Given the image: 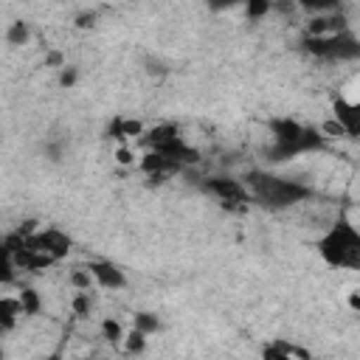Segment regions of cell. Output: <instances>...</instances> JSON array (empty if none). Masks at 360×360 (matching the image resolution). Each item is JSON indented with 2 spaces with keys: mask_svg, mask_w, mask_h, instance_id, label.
I'll return each instance as SVG.
<instances>
[{
  "mask_svg": "<svg viewBox=\"0 0 360 360\" xmlns=\"http://www.w3.org/2000/svg\"><path fill=\"white\" fill-rule=\"evenodd\" d=\"M270 11H273V3H267V0H253V3L245 6V14H248L250 20H262V17L270 14Z\"/></svg>",
  "mask_w": 360,
  "mask_h": 360,
  "instance_id": "ffe728a7",
  "label": "cell"
},
{
  "mask_svg": "<svg viewBox=\"0 0 360 360\" xmlns=\"http://www.w3.org/2000/svg\"><path fill=\"white\" fill-rule=\"evenodd\" d=\"M332 118L343 127L346 138H360V101H349L338 96L332 101Z\"/></svg>",
  "mask_w": 360,
  "mask_h": 360,
  "instance_id": "9c48e42d",
  "label": "cell"
},
{
  "mask_svg": "<svg viewBox=\"0 0 360 360\" xmlns=\"http://www.w3.org/2000/svg\"><path fill=\"white\" fill-rule=\"evenodd\" d=\"M301 45L309 56L326 59V62H349L360 56V39L352 34V28L329 37H304Z\"/></svg>",
  "mask_w": 360,
  "mask_h": 360,
  "instance_id": "277c9868",
  "label": "cell"
},
{
  "mask_svg": "<svg viewBox=\"0 0 360 360\" xmlns=\"http://www.w3.org/2000/svg\"><path fill=\"white\" fill-rule=\"evenodd\" d=\"M25 318L22 312V304H20V295H3L0 298V329L8 335L17 329V323Z\"/></svg>",
  "mask_w": 360,
  "mask_h": 360,
  "instance_id": "8fae6325",
  "label": "cell"
},
{
  "mask_svg": "<svg viewBox=\"0 0 360 360\" xmlns=\"http://www.w3.org/2000/svg\"><path fill=\"white\" fill-rule=\"evenodd\" d=\"M346 304H349V309H354V312H360V287L349 292V298H346Z\"/></svg>",
  "mask_w": 360,
  "mask_h": 360,
  "instance_id": "cb8c5ba5",
  "label": "cell"
},
{
  "mask_svg": "<svg viewBox=\"0 0 360 360\" xmlns=\"http://www.w3.org/2000/svg\"><path fill=\"white\" fill-rule=\"evenodd\" d=\"M73 22H76V28H93L96 25V11H82V14L73 17Z\"/></svg>",
  "mask_w": 360,
  "mask_h": 360,
  "instance_id": "603a6c76",
  "label": "cell"
},
{
  "mask_svg": "<svg viewBox=\"0 0 360 360\" xmlns=\"http://www.w3.org/2000/svg\"><path fill=\"white\" fill-rule=\"evenodd\" d=\"M25 245L31 248V250H37V253H42V256H48L53 264L56 262H62L68 253H70V236L65 233V231H59V228H39L31 239H25Z\"/></svg>",
  "mask_w": 360,
  "mask_h": 360,
  "instance_id": "8992f818",
  "label": "cell"
},
{
  "mask_svg": "<svg viewBox=\"0 0 360 360\" xmlns=\"http://www.w3.org/2000/svg\"><path fill=\"white\" fill-rule=\"evenodd\" d=\"M112 158H115V163H121V166H135V163H138V160H135L138 155L132 152L129 143H118V149L112 152Z\"/></svg>",
  "mask_w": 360,
  "mask_h": 360,
  "instance_id": "44dd1931",
  "label": "cell"
},
{
  "mask_svg": "<svg viewBox=\"0 0 360 360\" xmlns=\"http://www.w3.org/2000/svg\"><path fill=\"white\" fill-rule=\"evenodd\" d=\"M84 267L90 270V276H93V281H96L98 290L118 292V290L127 287V273L115 262H110V259H90Z\"/></svg>",
  "mask_w": 360,
  "mask_h": 360,
  "instance_id": "52a82bcc",
  "label": "cell"
},
{
  "mask_svg": "<svg viewBox=\"0 0 360 360\" xmlns=\"http://www.w3.org/2000/svg\"><path fill=\"white\" fill-rule=\"evenodd\" d=\"M340 31H349V22L338 8L326 11V14H312L304 22V37H329V34H340Z\"/></svg>",
  "mask_w": 360,
  "mask_h": 360,
  "instance_id": "ba28073f",
  "label": "cell"
},
{
  "mask_svg": "<svg viewBox=\"0 0 360 360\" xmlns=\"http://www.w3.org/2000/svg\"><path fill=\"white\" fill-rule=\"evenodd\" d=\"M70 309H73V315H90V309H93V295L90 292H73V298H70Z\"/></svg>",
  "mask_w": 360,
  "mask_h": 360,
  "instance_id": "d6986e66",
  "label": "cell"
},
{
  "mask_svg": "<svg viewBox=\"0 0 360 360\" xmlns=\"http://www.w3.org/2000/svg\"><path fill=\"white\" fill-rule=\"evenodd\" d=\"M270 132H273V146L267 149V155L276 163L292 160V158L307 155V152H315L326 141L318 132V127H307V124H301L295 118H273L270 121Z\"/></svg>",
  "mask_w": 360,
  "mask_h": 360,
  "instance_id": "3957f363",
  "label": "cell"
},
{
  "mask_svg": "<svg viewBox=\"0 0 360 360\" xmlns=\"http://www.w3.org/2000/svg\"><path fill=\"white\" fill-rule=\"evenodd\" d=\"M262 360H301V357L292 354L281 340H270V343L262 349Z\"/></svg>",
  "mask_w": 360,
  "mask_h": 360,
  "instance_id": "e0dca14e",
  "label": "cell"
},
{
  "mask_svg": "<svg viewBox=\"0 0 360 360\" xmlns=\"http://www.w3.org/2000/svg\"><path fill=\"white\" fill-rule=\"evenodd\" d=\"M146 346H149V335H146V332H141V329H135V326H129L121 349H124L127 354H135V357H138V354H143V352H146Z\"/></svg>",
  "mask_w": 360,
  "mask_h": 360,
  "instance_id": "5bb4252c",
  "label": "cell"
},
{
  "mask_svg": "<svg viewBox=\"0 0 360 360\" xmlns=\"http://www.w3.org/2000/svg\"><path fill=\"white\" fill-rule=\"evenodd\" d=\"M132 326L141 329V332H146V335H155V332L160 329V318H158L155 312H135Z\"/></svg>",
  "mask_w": 360,
  "mask_h": 360,
  "instance_id": "ac0fdd59",
  "label": "cell"
},
{
  "mask_svg": "<svg viewBox=\"0 0 360 360\" xmlns=\"http://www.w3.org/2000/svg\"><path fill=\"white\" fill-rule=\"evenodd\" d=\"M110 132H112V138L118 143H129V141H143L146 127L141 121H135V118H115L110 124Z\"/></svg>",
  "mask_w": 360,
  "mask_h": 360,
  "instance_id": "7c38bea8",
  "label": "cell"
},
{
  "mask_svg": "<svg viewBox=\"0 0 360 360\" xmlns=\"http://www.w3.org/2000/svg\"><path fill=\"white\" fill-rule=\"evenodd\" d=\"M138 169H141L143 174L155 177V180H166V177H172L174 172H180L183 166H180L177 160L160 155V152H143L141 160H138Z\"/></svg>",
  "mask_w": 360,
  "mask_h": 360,
  "instance_id": "30bf717a",
  "label": "cell"
},
{
  "mask_svg": "<svg viewBox=\"0 0 360 360\" xmlns=\"http://www.w3.org/2000/svg\"><path fill=\"white\" fill-rule=\"evenodd\" d=\"M28 39H31V25H28V22H22V20L8 22V28H6V42H8L11 48L28 45Z\"/></svg>",
  "mask_w": 360,
  "mask_h": 360,
  "instance_id": "9a60e30c",
  "label": "cell"
},
{
  "mask_svg": "<svg viewBox=\"0 0 360 360\" xmlns=\"http://www.w3.org/2000/svg\"><path fill=\"white\" fill-rule=\"evenodd\" d=\"M42 360H65V354L62 352H53V354H45Z\"/></svg>",
  "mask_w": 360,
  "mask_h": 360,
  "instance_id": "d4e9b609",
  "label": "cell"
},
{
  "mask_svg": "<svg viewBox=\"0 0 360 360\" xmlns=\"http://www.w3.org/2000/svg\"><path fill=\"white\" fill-rule=\"evenodd\" d=\"M98 329H101V338H104L110 346H124L127 329L121 326V321H118V318H104V321L98 323Z\"/></svg>",
  "mask_w": 360,
  "mask_h": 360,
  "instance_id": "4fadbf2b",
  "label": "cell"
},
{
  "mask_svg": "<svg viewBox=\"0 0 360 360\" xmlns=\"http://www.w3.org/2000/svg\"><path fill=\"white\" fill-rule=\"evenodd\" d=\"M17 295H20V304H22V312H25V318H34V315H39V309H42V298H39V292H37L34 287H22Z\"/></svg>",
  "mask_w": 360,
  "mask_h": 360,
  "instance_id": "2e32d148",
  "label": "cell"
},
{
  "mask_svg": "<svg viewBox=\"0 0 360 360\" xmlns=\"http://www.w3.org/2000/svg\"><path fill=\"white\" fill-rule=\"evenodd\" d=\"M76 79H79V70H76L73 65H65V68L59 70V84H62V87H73Z\"/></svg>",
  "mask_w": 360,
  "mask_h": 360,
  "instance_id": "7402d4cb",
  "label": "cell"
},
{
  "mask_svg": "<svg viewBox=\"0 0 360 360\" xmlns=\"http://www.w3.org/2000/svg\"><path fill=\"white\" fill-rule=\"evenodd\" d=\"M315 250L323 264L335 270H360V228L346 214H340L318 236Z\"/></svg>",
  "mask_w": 360,
  "mask_h": 360,
  "instance_id": "6da1fadb",
  "label": "cell"
},
{
  "mask_svg": "<svg viewBox=\"0 0 360 360\" xmlns=\"http://www.w3.org/2000/svg\"><path fill=\"white\" fill-rule=\"evenodd\" d=\"M245 186L253 197V202H262L273 211H281V208H292L304 200L312 197V188L304 186L301 180H292V177H281V174H270V172H248L245 174Z\"/></svg>",
  "mask_w": 360,
  "mask_h": 360,
  "instance_id": "7a4b0ae2",
  "label": "cell"
},
{
  "mask_svg": "<svg viewBox=\"0 0 360 360\" xmlns=\"http://www.w3.org/2000/svg\"><path fill=\"white\" fill-rule=\"evenodd\" d=\"M205 188L231 211H242L253 202L245 180H236V177H205Z\"/></svg>",
  "mask_w": 360,
  "mask_h": 360,
  "instance_id": "5b68a950",
  "label": "cell"
},
{
  "mask_svg": "<svg viewBox=\"0 0 360 360\" xmlns=\"http://www.w3.org/2000/svg\"><path fill=\"white\" fill-rule=\"evenodd\" d=\"M87 360H101V357H87Z\"/></svg>",
  "mask_w": 360,
  "mask_h": 360,
  "instance_id": "484cf974",
  "label": "cell"
}]
</instances>
